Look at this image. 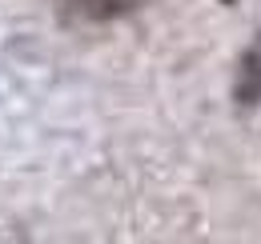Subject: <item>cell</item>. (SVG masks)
Returning <instances> with one entry per match:
<instances>
[{
	"mask_svg": "<svg viewBox=\"0 0 261 244\" xmlns=\"http://www.w3.org/2000/svg\"><path fill=\"white\" fill-rule=\"evenodd\" d=\"M149 0H61V16L68 24H109V20L133 16Z\"/></svg>",
	"mask_w": 261,
	"mask_h": 244,
	"instance_id": "6da1fadb",
	"label": "cell"
},
{
	"mask_svg": "<svg viewBox=\"0 0 261 244\" xmlns=\"http://www.w3.org/2000/svg\"><path fill=\"white\" fill-rule=\"evenodd\" d=\"M237 96L245 104L261 100V48H253L245 60H241V84H237Z\"/></svg>",
	"mask_w": 261,
	"mask_h": 244,
	"instance_id": "7a4b0ae2",
	"label": "cell"
}]
</instances>
